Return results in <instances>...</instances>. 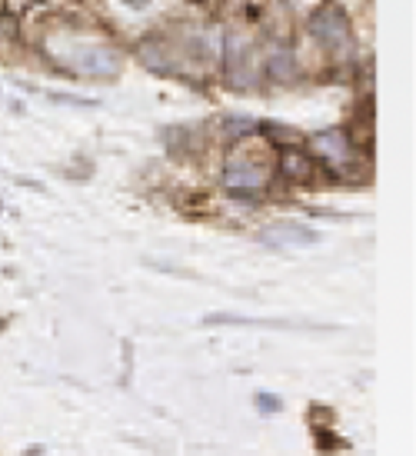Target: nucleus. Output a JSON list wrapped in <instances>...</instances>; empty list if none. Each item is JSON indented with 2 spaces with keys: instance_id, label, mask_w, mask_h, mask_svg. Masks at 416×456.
<instances>
[{
  "instance_id": "nucleus-2",
  "label": "nucleus",
  "mask_w": 416,
  "mask_h": 456,
  "mask_svg": "<svg viewBox=\"0 0 416 456\" xmlns=\"http://www.w3.org/2000/svg\"><path fill=\"white\" fill-rule=\"evenodd\" d=\"M224 187L237 197H264L270 190V180H273V160L264 147H257V140L240 137L233 140V147L224 157Z\"/></svg>"
},
{
  "instance_id": "nucleus-8",
  "label": "nucleus",
  "mask_w": 416,
  "mask_h": 456,
  "mask_svg": "<svg viewBox=\"0 0 416 456\" xmlns=\"http://www.w3.org/2000/svg\"><path fill=\"white\" fill-rule=\"evenodd\" d=\"M277 170L284 173L286 180H293V184H306V180H313L317 163H313V157L306 150H300V147H280Z\"/></svg>"
},
{
  "instance_id": "nucleus-5",
  "label": "nucleus",
  "mask_w": 416,
  "mask_h": 456,
  "mask_svg": "<svg viewBox=\"0 0 416 456\" xmlns=\"http://www.w3.org/2000/svg\"><path fill=\"white\" fill-rule=\"evenodd\" d=\"M313 153L320 157L330 170H346V167L357 163V143H353V137L343 130V127L317 133L313 137Z\"/></svg>"
},
{
  "instance_id": "nucleus-12",
  "label": "nucleus",
  "mask_w": 416,
  "mask_h": 456,
  "mask_svg": "<svg viewBox=\"0 0 416 456\" xmlns=\"http://www.w3.org/2000/svg\"><path fill=\"white\" fill-rule=\"evenodd\" d=\"M120 3H127V7H147V0H120Z\"/></svg>"
},
{
  "instance_id": "nucleus-11",
  "label": "nucleus",
  "mask_w": 416,
  "mask_h": 456,
  "mask_svg": "<svg viewBox=\"0 0 416 456\" xmlns=\"http://www.w3.org/2000/svg\"><path fill=\"white\" fill-rule=\"evenodd\" d=\"M40 3H47V0H3V10L17 17V14H27V10H34Z\"/></svg>"
},
{
  "instance_id": "nucleus-3",
  "label": "nucleus",
  "mask_w": 416,
  "mask_h": 456,
  "mask_svg": "<svg viewBox=\"0 0 416 456\" xmlns=\"http://www.w3.org/2000/svg\"><path fill=\"white\" fill-rule=\"evenodd\" d=\"M310 37L320 43L326 54H333L337 60H346L350 50H353V30H350V17L343 14L340 7L326 3V7H317L310 14Z\"/></svg>"
},
{
  "instance_id": "nucleus-1",
  "label": "nucleus",
  "mask_w": 416,
  "mask_h": 456,
  "mask_svg": "<svg viewBox=\"0 0 416 456\" xmlns=\"http://www.w3.org/2000/svg\"><path fill=\"white\" fill-rule=\"evenodd\" d=\"M47 60L74 77L87 80H110L120 74V50L100 34H87L77 27H57L40 40Z\"/></svg>"
},
{
  "instance_id": "nucleus-10",
  "label": "nucleus",
  "mask_w": 416,
  "mask_h": 456,
  "mask_svg": "<svg viewBox=\"0 0 416 456\" xmlns=\"http://www.w3.org/2000/svg\"><path fill=\"white\" fill-rule=\"evenodd\" d=\"M253 406H257L260 413H280V410H284V399L277 397V393H257V397H253Z\"/></svg>"
},
{
  "instance_id": "nucleus-7",
  "label": "nucleus",
  "mask_w": 416,
  "mask_h": 456,
  "mask_svg": "<svg viewBox=\"0 0 416 456\" xmlns=\"http://www.w3.org/2000/svg\"><path fill=\"white\" fill-rule=\"evenodd\" d=\"M137 57L143 60V67H150L157 74H177V57L164 37H143L137 43Z\"/></svg>"
},
{
  "instance_id": "nucleus-9",
  "label": "nucleus",
  "mask_w": 416,
  "mask_h": 456,
  "mask_svg": "<svg viewBox=\"0 0 416 456\" xmlns=\"http://www.w3.org/2000/svg\"><path fill=\"white\" fill-rule=\"evenodd\" d=\"M264 74L273 80V83H290L297 80L300 67H297V54L290 47H270V54L264 60Z\"/></svg>"
},
{
  "instance_id": "nucleus-6",
  "label": "nucleus",
  "mask_w": 416,
  "mask_h": 456,
  "mask_svg": "<svg viewBox=\"0 0 416 456\" xmlns=\"http://www.w3.org/2000/svg\"><path fill=\"white\" fill-rule=\"evenodd\" d=\"M320 233L310 227H300V224H273V227L260 230V244L273 250H290V247H310L317 244Z\"/></svg>"
},
{
  "instance_id": "nucleus-4",
  "label": "nucleus",
  "mask_w": 416,
  "mask_h": 456,
  "mask_svg": "<svg viewBox=\"0 0 416 456\" xmlns=\"http://www.w3.org/2000/svg\"><path fill=\"white\" fill-rule=\"evenodd\" d=\"M224 77L233 90H253V83L260 80L257 77V54H253V43L244 40V34H227L224 37Z\"/></svg>"
}]
</instances>
